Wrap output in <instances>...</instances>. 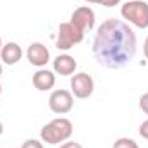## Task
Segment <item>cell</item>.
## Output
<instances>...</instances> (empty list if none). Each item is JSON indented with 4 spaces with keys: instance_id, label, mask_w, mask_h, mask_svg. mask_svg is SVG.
Segmentation results:
<instances>
[{
    "instance_id": "cell-6",
    "label": "cell",
    "mask_w": 148,
    "mask_h": 148,
    "mask_svg": "<svg viewBox=\"0 0 148 148\" xmlns=\"http://www.w3.org/2000/svg\"><path fill=\"white\" fill-rule=\"evenodd\" d=\"M93 90H95V81L90 74L77 73L71 77V93L76 98L84 100L93 95Z\"/></svg>"
},
{
    "instance_id": "cell-13",
    "label": "cell",
    "mask_w": 148,
    "mask_h": 148,
    "mask_svg": "<svg viewBox=\"0 0 148 148\" xmlns=\"http://www.w3.org/2000/svg\"><path fill=\"white\" fill-rule=\"evenodd\" d=\"M84 2H88V3H100L103 7H115V5L121 3V0H84Z\"/></svg>"
},
{
    "instance_id": "cell-8",
    "label": "cell",
    "mask_w": 148,
    "mask_h": 148,
    "mask_svg": "<svg viewBox=\"0 0 148 148\" xmlns=\"http://www.w3.org/2000/svg\"><path fill=\"white\" fill-rule=\"evenodd\" d=\"M26 57L29 60V64L36 66V67H43L47 66V62L50 60V52L43 43H31L26 50Z\"/></svg>"
},
{
    "instance_id": "cell-12",
    "label": "cell",
    "mask_w": 148,
    "mask_h": 148,
    "mask_svg": "<svg viewBox=\"0 0 148 148\" xmlns=\"http://www.w3.org/2000/svg\"><path fill=\"white\" fill-rule=\"evenodd\" d=\"M112 148H140V147L131 138H119V140H115V143H114Z\"/></svg>"
},
{
    "instance_id": "cell-14",
    "label": "cell",
    "mask_w": 148,
    "mask_h": 148,
    "mask_svg": "<svg viewBox=\"0 0 148 148\" xmlns=\"http://www.w3.org/2000/svg\"><path fill=\"white\" fill-rule=\"evenodd\" d=\"M21 148H43V143L38 140H26Z\"/></svg>"
},
{
    "instance_id": "cell-16",
    "label": "cell",
    "mask_w": 148,
    "mask_h": 148,
    "mask_svg": "<svg viewBox=\"0 0 148 148\" xmlns=\"http://www.w3.org/2000/svg\"><path fill=\"white\" fill-rule=\"evenodd\" d=\"M140 136L148 140V119L145 122H141V126H140Z\"/></svg>"
},
{
    "instance_id": "cell-4",
    "label": "cell",
    "mask_w": 148,
    "mask_h": 148,
    "mask_svg": "<svg viewBox=\"0 0 148 148\" xmlns=\"http://www.w3.org/2000/svg\"><path fill=\"white\" fill-rule=\"evenodd\" d=\"M83 38H84V33H83L77 26H74L71 21H69V23H62V24L59 26L55 47H57L59 50H69V48H73L74 45L81 43Z\"/></svg>"
},
{
    "instance_id": "cell-15",
    "label": "cell",
    "mask_w": 148,
    "mask_h": 148,
    "mask_svg": "<svg viewBox=\"0 0 148 148\" xmlns=\"http://www.w3.org/2000/svg\"><path fill=\"white\" fill-rule=\"evenodd\" d=\"M140 109L148 115V93H143L140 97Z\"/></svg>"
},
{
    "instance_id": "cell-19",
    "label": "cell",
    "mask_w": 148,
    "mask_h": 148,
    "mask_svg": "<svg viewBox=\"0 0 148 148\" xmlns=\"http://www.w3.org/2000/svg\"><path fill=\"white\" fill-rule=\"evenodd\" d=\"M2 133H3V124L0 122V136H2Z\"/></svg>"
},
{
    "instance_id": "cell-1",
    "label": "cell",
    "mask_w": 148,
    "mask_h": 148,
    "mask_svg": "<svg viewBox=\"0 0 148 148\" xmlns=\"http://www.w3.org/2000/svg\"><path fill=\"white\" fill-rule=\"evenodd\" d=\"M136 47V35L129 24L110 17L97 29L93 40V55L95 60L107 69H122L133 62Z\"/></svg>"
},
{
    "instance_id": "cell-10",
    "label": "cell",
    "mask_w": 148,
    "mask_h": 148,
    "mask_svg": "<svg viewBox=\"0 0 148 148\" xmlns=\"http://www.w3.org/2000/svg\"><path fill=\"white\" fill-rule=\"evenodd\" d=\"M33 86L38 91H48L55 86V74L48 69H40L33 74Z\"/></svg>"
},
{
    "instance_id": "cell-22",
    "label": "cell",
    "mask_w": 148,
    "mask_h": 148,
    "mask_svg": "<svg viewBox=\"0 0 148 148\" xmlns=\"http://www.w3.org/2000/svg\"><path fill=\"white\" fill-rule=\"evenodd\" d=\"M0 95H2V84H0Z\"/></svg>"
},
{
    "instance_id": "cell-21",
    "label": "cell",
    "mask_w": 148,
    "mask_h": 148,
    "mask_svg": "<svg viewBox=\"0 0 148 148\" xmlns=\"http://www.w3.org/2000/svg\"><path fill=\"white\" fill-rule=\"evenodd\" d=\"M2 73H3V67H2V64H0V76H2Z\"/></svg>"
},
{
    "instance_id": "cell-20",
    "label": "cell",
    "mask_w": 148,
    "mask_h": 148,
    "mask_svg": "<svg viewBox=\"0 0 148 148\" xmlns=\"http://www.w3.org/2000/svg\"><path fill=\"white\" fill-rule=\"evenodd\" d=\"M2 47H3V43H2V38H0V52H2Z\"/></svg>"
},
{
    "instance_id": "cell-5",
    "label": "cell",
    "mask_w": 148,
    "mask_h": 148,
    "mask_svg": "<svg viewBox=\"0 0 148 148\" xmlns=\"http://www.w3.org/2000/svg\"><path fill=\"white\" fill-rule=\"evenodd\" d=\"M73 105H74V97L67 90H55V91H52V95L48 98L50 110L53 114H59V115H64V114L71 112Z\"/></svg>"
},
{
    "instance_id": "cell-7",
    "label": "cell",
    "mask_w": 148,
    "mask_h": 148,
    "mask_svg": "<svg viewBox=\"0 0 148 148\" xmlns=\"http://www.w3.org/2000/svg\"><path fill=\"white\" fill-rule=\"evenodd\" d=\"M71 23L74 26H77L83 33L91 31L95 28V10L91 7H88V5L74 9L73 16H71Z\"/></svg>"
},
{
    "instance_id": "cell-2",
    "label": "cell",
    "mask_w": 148,
    "mask_h": 148,
    "mask_svg": "<svg viewBox=\"0 0 148 148\" xmlns=\"http://www.w3.org/2000/svg\"><path fill=\"white\" fill-rule=\"evenodd\" d=\"M41 141L48 143V145H59L67 141L73 136V122L66 117H59L50 121L48 124H45L41 127Z\"/></svg>"
},
{
    "instance_id": "cell-9",
    "label": "cell",
    "mask_w": 148,
    "mask_h": 148,
    "mask_svg": "<svg viewBox=\"0 0 148 148\" xmlns=\"http://www.w3.org/2000/svg\"><path fill=\"white\" fill-rule=\"evenodd\" d=\"M76 69H77V62L69 53H60L53 59V71L60 76H71Z\"/></svg>"
},
{
    "instance_id": "cell-18",
    "label": "cell",
    "mask_w": 148,
    "mask_h": 148,
    "mask_svg": "<svg viewBox=\"0 0 148 148\" xmlns=\"http://www.w3.org/2000/svg\"><path fill=\"white\" fill-rule=\"evenodd\" d=\"M143 52H145V57H147V60H148V36L145 40V43H143Z\"/></svg>"
},
{
    "instance_id": "cell-23",
    "label": "cell",
    "mask_w": 148,
    "mask_h": 148,
    "mask_svg": "<svg viewBox=\"0 0 148 148\" xmlns=\"http://www.w3.org/2000/svg\"><path fill=\"white\" fill-rule=\"evenodd\" d=\"M126 2H129V0H126Z\"/></svg>"
},
{
    "instance_id": "cell-11",
    "label": "cell",
    "mask_w": 148,
    "mask_h": 148,
    "mask_svg": "<svg viewBox=\"0 0 148 148\" xmlns=\"http://www.w3.org/2000/svg\"><path fill=\"white\" fill-rule=\"evenodd\" d=\"M0 57L3 60L5 66H14L21 60L23 57V48L16 43V41H9L2 47V52H0Z\"/></svg>"
},
{
    "instance_id": "cell-17",
    "label": "cell",
    "mask_w": 148,
    "mask_h": 148,
    "mask_svg": "<svg viewBox=\"0 0 148 148\" xmlns=\"http://www.w3.org/2000/svg\"><path fill=\"white\" fill-rule=\"evenodd\" d=\"M60 148H83V147H81L79 143H76V141H69V140H67V141H64V143L60 145Z\"/></svg>"
},
{
    "instance_id": "cell-3",
    "label": "cell",
    "mask_w": 148,
    "mask_h": 148,
    "mask_svg": "<svg viewBox=\"0 0 148 148\" xmlns=\"http://www.w3.org/2000/svg\"><path fill=\"white\" fill-rule=\"evenodd\" d=\"M121 16L133 26L140 29L148 28V3L143 0H129L122 3Z\"/></svg>"
}]
</instances>
